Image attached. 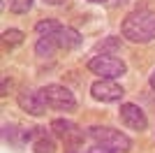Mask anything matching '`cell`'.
I'll return each mask as SVG.
<instances>
[{
  "instance_id": "6da1fadb",
  "label": "cell",
  "mask_w": 155,
  "mask_h": 153,
  "mask_svg": "<svg viewBox=\"0 0 155 153\" xmlns=\"http://www.w3.org/2000/svg\"><path fill=\"white\" fill-rule=\"evenodd\" d=\"M123 37L134 44H148L155 39V12L150 9H137L123 19Z\"/></svg>"
},
{
  "instance_id": "7a4b0ae2",
  "label": "cell",
  "mask_w": 155,
  "mask_h": 153,
  "mask_svg": "<svg viewBox=\"0 0 155 153\" xmlns=\"http://www.w3.org/2000/svg\"><path fill=\"white\" fill-rule=\"evenodd\" d=\"M35 30H37L39 37H51L56 44H58V49H79L81 46V42H84V37H81V32L74 30V28H70V25H63L60 21L56 19H42L37 21V25H35Z\"/></svg>"
},
{
  "instance_id": "3957f363",
  "label": "cell",
  "mask_w": 155,
  "mask_h": 153,
  "mask_svg": "<svg viewBox=\"0 0 155 153\" xmlns=\"http://www.w3.org/2000/svg\"><path fill=\"white\" fill-rule=\"evenodd\" d=\"M86 134H88L95 144L114 148V151H118V153H127L130 148H132V139H130L127 134H123L120 130L109 127V125H91L86 130Z\"/></svg>"
},
{
  "instance_id": "277c9868",
  "label": "cell",
  "mask_w": 155,
  "mask_h": 153,
  "mask_svg": "<svg viewBox=\"0 0 155 153\" xmlns=\"http://www.w3.org/2000/svg\"><path fill=\"white\" fill-rule=\"evenodd\" d=\"M88 70L102 79H118L127 72V65L123 58L114 56V53H97L88 60Z\"/></svg>"
},
{
  "instance_id": "5b68a950",
  "label": "cell",
  "mask_w": 155,
  "mask_h": 153,
  "mask_svg": "<svg viewBox=\"0 0 155 153\" xmlns=\"http://www.w3.org/2000/svg\"><path fill=\"white\" fill-rule=\"evenodd\" d=\"M39 93H42V97H44L49 109L65 111V114H70V111L77 109V97H74V93H72L70 88L60 86V83H49V86H44Z\"/></svg>"
},
{
  "instance_id": "8992f818",
  "label": "cell",
  "mask_w": 155,
  "mask_h": 153,
  "mask_svg": "<svg viewBox=\"0 0 155 153\" xmlns=\"http://www.w3.org/2000/svg\"><path fill=\"white\" fill-rule=\"evenodd\" d=\"M51 132L56 139H60L65 146H79L88 134L81 130L74 121L70 118H53L51 121Z\"/></svg>"
},
{
  "instance_id": "52a82bcc",
  "label": "cell",
  "mask_w": 155,
  "mask_h": 153,
  "mask_svg": "<svg viewBox=\"0 0 155 153\" xmlns=\"http://www.w3.org/2000/svg\"><path fill=\"white\" fill-rule=\"evenodd\" d=\"M91 95L100 102H120L125 95V88L116 79H97L91 83Z\"/></svg>"
},
{
  "instance_id": "ba28073f",
  "label": "cell",
  "mask_w": 155,
  "mask_h": 153,
  "mask_svg": "<svg viewBox=\"0 0 155 153\" xmlns=\"http://www.w3.org/2000/svg\"><path fill=\"white\" fill-rule=\"evenodd\" d=\"M51 132V130H49ZM44 127H30V130H23L21 132V139L23 141H30L32 144V151L35 153H56V139L53 134H49Z\"/></svg>"
},
{
  "instance_id": "9c48e42d",
  "label": "cell",
  "mask_w": 155,
  "mask_h": 153,
  "mask_svg": "<svg viewBox=\"0 0 155 153\" xmlns=\"http://www.w3.org/2000/svg\"><path fill=\"white\" fill-rule=\"evenodd\" d=\"M118 116H120V121L123 125H127L130 130H137V132H143L146 127H148V118L143 114V109L134 102H123L120 109H118Z\"/></svg>"
},
{
  "instance_id": "30bf717a",
  "label": "cell",
  "mask_w": 155,
  "mask_h": 153,
  "mask_svg": "<svg viewBox=\"0 0 155 153\" xmlns=\"http://www.w3.org/2000/svg\"><path fill=\"white\" fill-rule=\"evenodd\" d=\"M16 102H19V107L30 116H44L46 114V102H44V97H42L39 90L21 88L19 95H16Z\"/></svg>"
},
{
  "instance_id": "8fae6325",
  "label": "cell",
  "mask_w": 155,
  "mask_h": 153,
  "mask_svg": "<svg viewBox=\"0 0 155 153\" xmlns=\"http://www.w3.org/2000/svg\"><path fill=\"white\" fill-rule=\"evenodd\" d=\"M56 51H58V44H56L51 37H39L37 44H35V53H37V58H53V56H56Z\"/></svg>"
},
{
  "instance_id": "7c38bea8",
  "label": "cell",
  "mask_w": 155,
  "mask_h": 153,
  "mask_svg": "<svg viewBox=\"0 0 155 153\" xmlns=\"http://www.w3.org/2000/svg\"><path fill=\"white\" fill-rule=\"evenodd\" d=\"M23 39H26V35L21 30H16V28H9V30H5L2 32V46L5 49H16V46H21L23 44Z\"/></svg>"
},
{
  "instance_id": "4fadbf2b",
  "label": "cell",
  "mask_w": 155,
  "mask_h": 153,
  "mask_svg": "<svg viewBox=\"0 0 155 153\" xmlns=\"http://www.w3.org/2000/svg\"><path fill=\"white\" fill-rule=\"evenodd\" d=\"M12 14H28L32 7V0H7Z\"/></svg>"
},
{
  "instance_id": "5bb4252c",
  "label": "cell",
  "mask_w": 155,
  "mask_h": 153,
  "mask_svg": "<svg viewBox=\"0 0 155 153\" xmlns=\"http://www.w3.org/2000/svg\"><path fill=\"white\" fill-rule=\"evenodd\" d=\"M120 46V39L118 37H107V42H100L95 46V51H104V49H118Z\"/></svg>"
},
{
  "instance_id": "9a60e30c",
  "label": "cell",
  "mask_w": 155,
  "mask_h": 153,
  "mask_svg": "<svg viewBox=\"0 0 155 153\" xmlns=\"http://www.w3.org/2000/svg\"><path fill=\"white\" fill-rule=\"evenodd\" d=\"M88 153H118L114 151V148H107V146H100V144H95V146H91V151Z\"/></svg>"
},
{
  "instance_id": "2e32d148",
  "label": "cell",
  "mask_w": 155,
  "mask_h": 153,
  "mask_svg": "<svg viewBox=\"0 0 155 153\" xmlns=\"http://www.w3.org/2000/svg\"><path fill=\"white\" fill-rule=\"evenodd\" d=\"M44 5H51V7H58V5H65L67 0H42Z\"/></svg>"
},
{
  "instance_id": "e0dca14e",
  "label": "cell",
  "mask_w": 155,
  "mask_h": 153,
  "mask_svg": "<svg viewBox=\"0 0 155 153\" xmlns=\"http://www.w3.org/2000/svg\"><path fill=\"white\" fill-rule=\"evenodd\" d=\"M148 83H150V88H153V90H155V70H153V72H150V76H148Z\"/></svg>"
},
{
  "instance_id": "ac0fdd59",
  "label": "cell",
  "mask_w": 155,
  "mask_h": 153,
  "mask_svg": "<svg viewBox=\"0 0 155 153\" xmlns=\"http://www.w3.org/2000/svg\"><path fill=\"white\" fill-rule=\"evenodd\" d=\"M7 93V76H2V95Z\"/></svg>"
},
{
  "instance_id": "d6986e66",
  "label": "cell",
  "mask_w": 155,
  "mask_h": 153,
  "mask_svg": "<svg viewBox=\"0 0 155 153\" xmlns=\"http://www.w3.org/2000/svg\"><path fill=\"white\" fill-rule=\"evenodd\" d=\"M65 153H84V151H77L74 146H67V151H65Z\"/></svg>"
},
{
  "instance_id": "ffe728a7",
  "label": "cell",
  "mask_w": 155,
  "mask_h": 153,
  "mask_svg": "<svg viewBox=\"0 0 155 153\" xmlns=\"http://www.w3.org/2000/svg\"><path fill=\"white\" fill-rule=\"evenodd\" d=\"M88 2H93V5H102V2H107V0H88Z\"/></svg>"
}]
</instances>
